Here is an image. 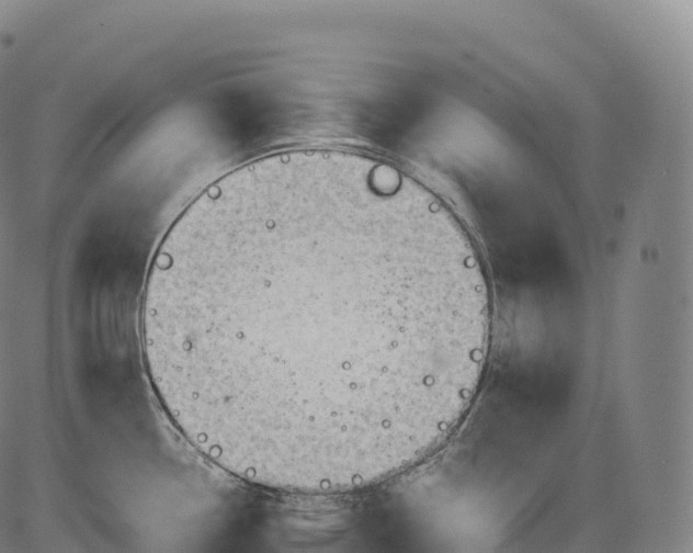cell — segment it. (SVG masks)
<instances>
[{
    "mask_svg": "<svg viewBox=\"0 0 693 553\" xmlns=\"http://www.w3.org/2000/svg\"><path fill=\"white\" fill-rule=\"evenodd\" d=\"M489 286L451 208L384 159L300 148L205 189L151 262L146 368L186 440L266 488L333 494L425 459L473 398Z\"/></svg>",
    "mask_w": 693,
    "mask_h": 553,
    "instance_id": "obj_1",
    "label": "cell"
}]
</instances>
